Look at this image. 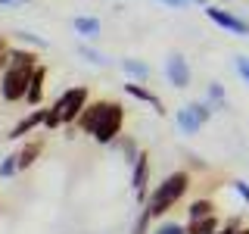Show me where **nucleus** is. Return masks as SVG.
<instances>
[{
    "mask_svg": "<svg viewBox=\"0 0 249 234\" xmlns=\"http://www.w3.org/2000/svg\"><path fill=\"white\" fill-rule=\"evenodd\" d=\"M13 175H19V156L16 153L0 159V178H13Z\"/></svg>",
    "mask_w": 249,
    "mask_h": 234,
    "instance_id": "obj_24",
    "label": "nucleus"
},
{
    "mask_svg": "<svg viewBox=\"0 0 249 234\" xmlns=\"http://www.w3.org/2000/svg\"><path fill=\"white\" fill-rule=\"evenodd\" d=\"M156 3L168 6V10H187V6H190V0H156Z\"/></svg>",
    "mask_w": 249,
    "mask_h": 234,
    "instance_id": "obj_30",
    "label": "nucleus"
},
{
    "mask_svg": "<svg viewBox=\"0 0 249 234\" xmlns=\"http://www.w3.org/2000/svg\"><path fill=\"white\" fill-rule=\"evenodd\" d=\"M153 234H187V225L175 222V218H162V222L153 228Z\"/></svg>",
    "mask_w": 249,
    "mask_h": 234,
    "instance_id": "obj_23",
    "label": "nucleus"
},
{
    "mask_svg": "<svg viewBox=\"0 0 249 234\" xmlns=\"http://www.w3.org/2000/svg\"><path fill=\"white\" fill-rule=\"evenodd\" d=\"M237 234H249V228H246V225H243V228H240V231H237Z\"/></svg>",
    "mask_w": 249,
    "mask_h": 234,
    "instance_id": "obj_33",
    "label": "nucleus"
},
{
    "mask_svg": "<svg viewBox=\"0 0 249 234\" xmlns=\"http://www.w3.org/2000/svg\"><path fill=\"white\" fill-rule=\"evenodd\" d=\"M10 50H13V47H10V41H6V38L0 35V72H3V69L10 66Z\"/></svg>",
    "mask_w": 249,
    "mask_h": 234,
    "instance_id": "obj_27",
    "label": "nucleus"
},
{
    "mask_svg": "<svg viewBox=\"0 0 249 234\" xmlns=\"http://www.w3.org/2000/svg\"><path fill=\"white\" fill-rule=\"evenodd\" d=\"M62 109H66V100H62V94H59V97L53 100L50 106H47V122H44V128H47V131L62 128Z\"/></svg>",
    "mask_w": 249,
    "mask_h": 234,
    "instance_id": "obj_18",
    "label": "nucleus"
},
{
    "mask_svg": "<svg viewBox=\"0 0 249 234\" xmlns=\"http://www.w3.org/2000/svg\"><path fill=\"white\" fill-rule=\"evenodd\" d=\"M190 3H199V6H209V0H190Z\"/></svg>",
    "mask_w": 249,
    "mask_h": 234,
    "instance_id": "obj_32",
    "label": "nucleus"
},
{
    "mask_svg": "<svg viewBox=\"0 0 249 234\" xmlns=\"http://www.w3.org/2000/svg\"><path fill=\"white\" fill-rule=\"evenodd\" d=\"M13 38L19 41V47H31V50H44L47 41L41 35H35V31H25V28H19V31H13Z\"/></svg>",
    "mask_w": 249,
    "mask_h": 234,
    "instance_id": "obj_21",
    "label": "nucleus"
},
{
    "mask_svg": "<svg viewBox=\"0 0 249 234\" xmlns=\"http://www.w3.org/2000/svg\"><path fill=\"white\" fill-rule=\"evenodd\" d=\"M112 147L124 156V162H134L137 156H140V147H137V140H134V137H119Z\"/></svg>",
    "mask_w": 249,
    "mask_h": 234,
    "instance_id": "obj_22",
    "label": "nucleus"
},
{
    "mask_svg": "<svg viewBox=\"0 0 249 234\" xmlns=\"http://www.w3.org/2000/svg\"><path fill=\"white\" fill-rule=\"evenodd\" d=\"M75 50H78V57H81V59H88L90 66H100V69L109 66V57H106L103 50H97V47H90V44H78Z\"/></svg>",
    "mask_w": 249,
    "mask_h": 234,
    "instance_id": "obj_20",
    "label": "nucleus"
},
{
    "mask_svg": "<svg viewBox=\"0 0 249 234\" xmlns=\"http://www.w3.org/2000/svg\"><path fill=\"white\" fill-rule=\"evenodd\" d=\"M146 184H150V153L140 150V156L131 162V187L140 203H146Z\"/></svg>",
    "mask_w": 249,
    "mask_h": 234,
    "instance_id": "obj_8",
    "label": "nucleus"
},
{
    "mask_svg": "<svg viewBox=\"0 0 249 234\" xmlns=\"http://www.w3.org/2000/svg\"><path fill=\"white\" fill-rule=\"evenodd\" d=\"M231 191L249 206V181H243V178H233V181H231Z\"/></svg>",
    "mask_w": 249,
    "mask_h": 234,
    "instance_id": "obj_25",
    "label": "nucleus"
},
{
    "mask_svg": "<svg viewBox=\"0 0 249 234\" xmlns=\"http://www.w3.org/2000/svg\"><path fill=\"white\" fill-rule=\"evenodd\" d=\"M206 100L212 103V109H228V91L221 81H209L206 84Z\"/></svg>",
    "mask_w": 249,
    "mask_h": 234,
    "instance_id": "obj_19",
    "label": "nucleus"
},
{
    "mask_svg": "<svg viewBox=\"0 0 249 234\" xmlns=\"http://www.w3.org/2000/svg\"><path fill=\"white\" fill-rule=\"evenodd\" d=\"M44 84H47V69L44 66H37L35 72H31V84H28V97H25V103L28 106H41L44 103Z\"/></svg>",
    "mask_w": 249,
    "mask_h": 234,
    "instance_id": "obj_12",
    "label": "nucleus"
},
{
    "mask_svg": "<svg viewBox=\"0 0 249 234\" xmlns=\"http://www.w3.org/2000/svg\"><path fill=\"white\" fill-rule=\"evenodd\" d=\"M209 215H218L215 213V200H209V197L190 200V206H187V222H193V218H209Z\"/></svg>",
    "mask_w": 249,
    "mask_h": 234,
    "instance_id": "obj_16",
    "label": "nucleus"
},
{
    "mask_svg": "<svg viewBox=\"0 0 249 234\" xmlns=\"http://www.w3.org/2000/svg\"><path fill=\"white\" fill-rule=\"evenodd\" d=\"M16 3V0H0V6H13Z\"/></svg>",
    "mask_w": 249,
    "mask_h": 234,
    "instance_id": "obj_31",
    "label": "nucleus"
},
{
    "mask_svg": "<svg viewBox=\"0 0 249 234\" xmlns=\"http://www.w3.org/2000/svg\"><path fill=\"white\" fill-rule=\"evenodd\" d=\"M41 153H44V140H41V137H28V140H22V147L16 150V156H19V172L31 169L37 159H41Z\"/></svg>",
    "mask_w": 249,
    "mask_h": 234,
    "instance_id": "obj_11",
    "label": "nucleus"
},
{
    "mask_svg": "<svg viewBox=\"0 0 249 234\" xmlns=\"http://www.w3.org/2000/svg\"><path fill=\"white\" fill-rule=\"evenodd\" d=\"M240 228H243V225H240V218H228V222L221 225V231H218V234H237Z\"/></svg>",
    "mask_w": 249,
    "mask_h": 234,
    "instance_id": "obj_29",
    "label": "nucleus"
},
{
    "mask_svg": "<svg viewBox=\"0 0 249 234\" xmlns=\"http://www.w3.org/2000/svg\"><path fill=\"white\" fill-rule=\"evenodd\" d=\"M212 113H215V109H212L209 100H190V103H184L175 113V125H178V131H181V135L193 137V135H199L202 125L212 119Z\"/></svg>",
    "mask_w": 249,
    "mask_h": 234,
    "instance_id": "obj_3",
    "label": "nucleus"
},
{
    "mask_svg": "<svg viewBox=\"0 0 249 234\" xmlns=\"http://www.w3.org/2000/svg\"><path fill=\"white\" fill-rule=\"evenodd\" d=\"M233 69H237V75L249 84V57H237L233 59Z\"/></svg>",
    "mask_w": 249,
    "mask_h": 234,
    "instance_id": "obj_28",
    "label": "nucleus"
},
{
    "mask_svg": "<svg viewBox=\"0 0 249 234\" xmlns=\"http://www.w3.org/2000/svg\"><path fill=\"white\" fill-rule=\"evenodd\" d=\"M35 69L6 66L3 72H0V97H3L6 103H22V100L28 97V84H31V72H35Z\"/></svg>",
    "mask_w": 249,
    "mask_h": 234,
    "instance_id": "obj_4",
    "label": "nucleus"
},
{
    "mask_svg": "<svg viewBox=\"0 0 249 234\" xmlns=\"http://www.w3.org/2000/svg\"><path fill=\"white\" fill-rule=\"evenodd\" d=\"M124 94H128V97H134L137 103H146L156 116H165V103H162V97H159L156 91H150L146 84H140V81H124Z\"/></svg>",
    "mask_w": 249,
    "mask_h": 234,
    "instance_id": "obj_9",
    "label": "nucleus"
},
{
    "mask_svg": "<svg viewBox=\"0 0 249 234\" xmlns=\"http://www.w3.org/2000/svg\"><path fill=\"white\" fill-rule=\"evenodd\" d=\"M218 231H221V218H218V215L187 222V234H218Z\"/></svg>",
    "mask_w": 249,
    "mask_h": 234,
    "instance_id": "obj_17",
    "label": "nucleus"
},
{
    "mask_svg": "<svg viewBox=\"0 0 249 234\" xmlns=\"http://www.w3.org/2000/svg\"><path fill=\"white\" fill-rule=\"evenodd\" d=\"M122 125H124V106L119 100H90L88 109L81 113V119L72 128L90 135L103 147H112L122 137Z\"/></svg>",
    "mask_w": 249,
    "mask_h": 234,
    "instance_id": "obj_1",
    "label": "nucleus"
},
{
    "mask_svg": "<svg viewBox=\"0 0 249 234\" xmlns=\"http://www.w3.org/2000/svg\"><path fill=\"white\" fill-rule=\"evenodd\" d=\"M72 28H75V35L84 38V41H93V38H100V19H93V16H75Z\"/></svg>",
    "mask_w": 249,
    "mask_h": 234,
    "instance_id": "obj_14",
    "label": "nucleus"
},
{
    "mask_svg": "<svg viewBox=\"0 0 249 234\" xmlns=\"http://www.w3.org/2000/svg\"><path fill=\"white\" fill-rule=\"evenodd\" d=\"M16 3H28V0H16Z\"/></svg>",
    "mask_w": 249,
    "mask_h": 234,
    "instance_id": "obj_34",
    "label": "nucleus"
},
{
    "mask_svg": "<svg viewBox=\"0 0 249 234\" xmlns=\"http://www.w3.org/2000/svg\"><path fill=\"white\" fill-rule=\"evenodd\" d=\"M122 72L128 75V81H150V66H146L143 59H137V57H124L122 59Z\"/></svg>",
    "mask_w": 249,
    "mask_h": 234,
    "instance_id": "obj_13",
    "label": "nucleus"
},
{
    "mask_svg": "<svg viewBox=\"0 0 249 234\" xmlns=\"http://www.w3.org/2000/svg\"><path fill=\"white\" fill-rule=\"evenodd\" d=\"M202 10H206V19L212 22V25L224 28L228 35H237V38H249V22H246V19H240L237 13L224 10V6H215V3L202 6Z\"/></svg>",
    "mask_w": 249,
    "mask_h": 234,
    "instance_id": "obj_5",
    "label": "nucleus"
},
{
    "mask_svg": "<svg viewBox=\"0 0 249 234\" xmlns=\"http://www.w3.org/2000/svg\"><path fill=\"white\" fill-rule=\"evenodd\" d=\"M10 66H22V69L41 66V62H37V50H31V47H13L10 50Z\"/></svg>",
    "mask_w": 249,
    "mask_h": 234,
    "instance_id": "obj_15",
    "label": "nucleus"
},
{
    "mask_svg": "<svg viewBox=\"0 0 249 234\" xmlns=\"http://www.w3.org/2000/svg\"><path fill=\"white\" fill-rule=\"evenodd\" d=\"M190 184H193V175L187 169L168 172V175L150 191V197H146V203H143V213L150 215V218H165L171 209H175L178 203L187 197Z\"/></svg>",
    "mask_w": 249,
    "mask_h": 234,
    "instance_id": "obj_2",
    "label": "nucleus"
},
{
    "mask_svg": "<svg viewBox=\"0 0 249 234\" xmlns=\"http://www.w3.org/2000/svg\"><path fill=\"white\" fill-rule=\"evenodd\" d=\"M150 222H153L150 215L140 213V215H137V222H134V228H131V234H153V231H150Z\"/></svg>",
    "mask_w": 249,
    "mask_h": 234,
    "instance_id": "obj_26",
    "label": "nucleus"
},
{
    "mask_svg": "<svg viewBox=\"0 0 249 234\" xmlns=\"http://www.w3.org/2000/svg\"><path fill=\"white\" fill-rule=\"evenodd\" d=\"M165 78H168L171 88H178V91L190 88L193 72H190V62H187L184 53H178V50H175V53H168V57H165Z\"/></svg>",
    "mask_w": 249,
    "mask_h": 234,
    "instance_id": "obj_7",
    "label": "nucleus"
},
{
    "mask_svg": "<svg viewBox=\"0 0 249 234\" xmlns=\"http://www.w3.org/2000/svg\"><path fill=\"white\" fill-rule=\"evenodd\" d=\"M44 122H47V109L37 106V109H31V113L22 116V119L13 125V131L6 137H10V140H25V135H31L35 128H44Z\"/></svg>",
    "mask_w": 249,
    "mask_h": 234,
    "instance_id": "obj_10",
    "label": "nucleus"
},
{
    "mask_svg": "<svg viewBox=\"0 0 249 234\" xmlns=\"http://www.w3.org/2000/svg\"><path fill=\"white\" fill-rule=\"evenodd\" d=\"M62 100H66V109H62V125H66V128H72V125L81 119V113L88 109V103H90V91L84 88V84H75V88L62 91Z\"/></svg>",
    "mask_w": 249,
    "mask_h": 234,
    "instance_id": "obj_6",
    "label": "nucleus"
}]
</instances>
